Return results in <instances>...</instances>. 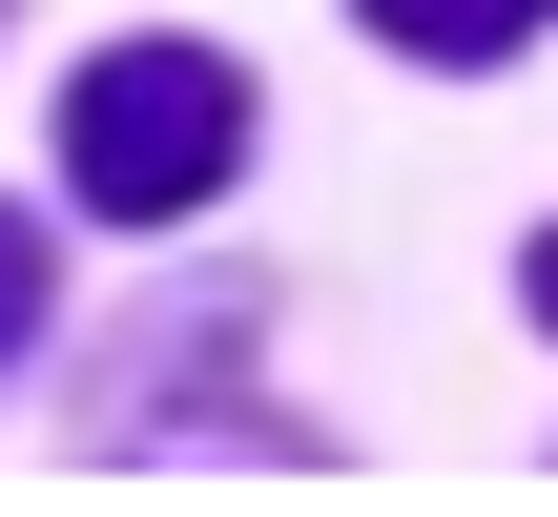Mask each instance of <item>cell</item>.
Wrapping results in <instances>:
<instances>
[{
  "instance_id": "obj_1",
  "label": "cell",
  "mask_w": 558,
  "mask_h": 517,
  "mask_svg": "<svg viewBox=\"0 0 558 517\" xmlns=\"http://www.w3.org/2000/svg\"><path fill=\"white\" fill-rule=\"evenodd\" d=\"M228 166H248V83H228L207 41H104V62L62 83V187H83V207L186 228Z\"/></svg>"
},
{
  "instance_id": "obj_2",
  "label": "cell",
  "mask_w": 558,
  "mask_h": 517,
  "mask_svg": "<svg viewBox=\"0 0 558 517\" xmlns=\"http://www.w3.org/2000/svg\"><path fill=\"white\" fill-rule=\"evenodd\" d=\"M558 0H373V41H414V62H497V41H538Z\"/></svg>"
},
{
  "instance_id": "obj_3",
  "label": "cell",
  "mask_w": 558,
  "mask_h": 517,
  "mask_svg": "<svg viewBox=\"0 0 558 517\" xmlns=\"http://www.w3.org/2000/svg\"><path fill=\"white\" fill-rule=\"evenodd\" d=\"M21 332H41V228L0 207V373H21Z\"/></svg>"
},
{
  "instance_id": "obj_4",
  "label": "cell",
  "mask_w": 558,
  "mask_h": 517,
  "mask_svg": "<svg viewBox=\"0 0 558 517\" xmlns=\"http://www.w3.org/2000/svg\"><path fill=\"white\" fill-rule=\"evenodd\" d=\"M538 332H558V249H538Z\"/></svg>"
}]
</instances>
